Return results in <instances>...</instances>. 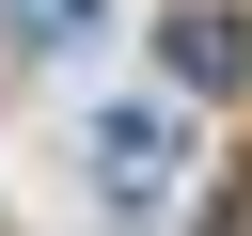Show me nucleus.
I'll use <instances>...</instances> for the list:
<instances>
[{
    "label": "nucleus",
    "instance_id": "nucleus-1",
    "mask_svg": "<svg viewBox=\"0 0 252 236\" xmlns=\"http://www.w3.org/2000/svg\"><path fill=\"white\" fill-rule=\"evenodd\" d=\"M79 157H94V205H110V220H158V205L189 189V110H173V94H126V110L79 126Z\"/></svg>",
    "mask_w": 252,
    "mask_h": 236
},
{
    "label": "nucleus",
    "instance_id": "nucleus-2",
    "mask_svg": "<svg viewBox=\"0 0 252 236\" xmlns=\"http://www.w3.org/2000/svg\"><path fill=\"white\" fill-rule=\"evenodd\" d=\"M158 63H173V94H252V0H173Z\"/></svg>",
    "mask_w": 252,
    "mask_h": 236
},
{
    "label": "nucleus",
    "instance_id": "nucleus-3",
    "mask_svg": "<svg viewBox=\"0 0 252 236\" xmlns=\"http://www.w3.org/2000/svg\"><path fill=\"white\" fill-rule=\"evenodd\" d=\"M0 16H16V47H32V63H47V47H79V31H94V16H110V0H0Z\"/></svg>",
    "mask_w": 252,
    "mask_h": 236
}]
</instances>
